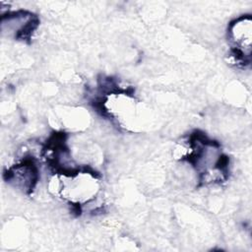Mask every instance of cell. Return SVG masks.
Listing matches in <instances>:
<instances>
[{
    "label": "cell",
    "mask_w": 252,
    "mask_h": 252,
    "mask_svg": "<svg viewBox=\"0 0 252 252\" xmlns=\"http://www.w3.org/2000/svg\"><path fill=\"white\" fill-rule=\"evenodd\" d=\"M231 40L232 57L237 63L246 65L250 63L252 42V21L250 16H241L230 23L228 27Z\"/></svg>",
    "instance_id": "obj_1"
}]
</instances>
